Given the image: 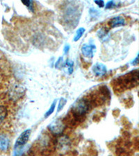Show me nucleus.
I'll list each match as a JSON object with an SVG mask.
<instances>
[{
    "mask_svg": "<svg viewBox=\"0 0 139 156\" xmlns=\"http://www.w3.org/2000/svg\"><path fill=\"white\" fill-rule=\"evenodd\" d=\"M93 104L90 97L82 98L75 103L72 105L70 114L72 119L73 118L75 122L81 120L86 116L88 112L91 110L93 107Z\"/></svg>",
    "mask_w": 139,
    "mask_h": 156,
    "instance_id": "nucleus-1",
    "label": "nucleus"
},
{
    "mask_svg": "<svg viewBox=\"0 0 139 156\" xmlns=\"http://www.w3.org/2000/svg\"><path fill=\"white\" fill-rule=\"evenodd\" d=\"M31 133V130L30 129H27L24 130L23 133H22L21 135H20L16 140V144H15V148H23L24 146L27 144L28 140H29Z\"/></svg>",
    "mask_w": 139,
    "mask_h": 156,
    "instance_id": "nucleus-2",
    "label": "nucleus"
},
{
    "mask_svg": "<svg viewBox=\"0 0 139 156\" xmlns=\"http://www.w3.org/2000/svg\"><path fill=\"white\" fill-rule=\"evenodd\" d=\"M64 124L61 120L57 119L53 122L51 124L48 126V128L52 133L55 135L61 134L64 130Z\"/></svg>",
    "mask_w": 139,
    "mask_h": 156,
    "instance_id": "nucleus-3",
    "label": "nucleus"
},
{
    "mask_svg": "<svg viewBox=\"0 0 139 156\" xmlns=\"http://www.w3.org/2000/svg\"><path fill=\"white\" fill-rule=\"evenodd\" d=\"M95 50V45L92 44H83L82 49H81L83 56L86 58H92L94 56V53Z\"/></svg>",
    "mask_w": 139,
    "mask_h": 156,
    "instance_id": "nucleus-4",
    "label": "nucleus"
},
{
    "mask_svg": "<svg viewBox=\"0 0 139 156\" xmlns=\"http://www.w3.org/2000/svg\"><path fill=\"white\" fill-rule=\"evenodd\" d=\"M93 72L96 76L102 77L104 76L107 73V67L102 63L97 62L93 67Z\"/></svg>",
    "mask_w": 139,
    "mask_h": 156,
    "instance_id": "nucleus-5",
    "label": "nucleus"
},
{
    "mask_svg": "<svg viewBox=\"0 0 139 156\" xmlns=\"http://www.w3.org/2000/svg\"><path fill=\"white\" fill-rule=\"evenodd\" d=\"M111 28H115V27L124 26L125 24V20L123 16H117L113 17L108 22Z\"/></svg>",
    "mask_w": 139,
    "mask_h": 156,
    "instance_id": "nucleus-6",
    "label": "nucleus"
},
{
    "mask_svg": "<svg viewBox=\"0 0 139 156\" xmlns=\"http://www.w3.org/2000/svg\"><path fill=\"white\" fill-rule=\"evenodd\" d=\"M10 147V140L5 134H0V151L6 152Z\"/></svg>",
    "mask_w": 139,
    "mask_h": 156,
    "instance_id": "nucleus-7",
    "label": "nucleus"
},
{
    "mask_svg": "<svg viewBox=\"0 0 139 156\" xmlns=\"http://www.w3.org/2000/svg\"><path fill=\"white\" fill-rule=\"evenodd\" d=\"M8 115V110L4 105H0V125L4 122Z\"/></svg>",
    "mask_w": 139,
    "mask_h": 156,
    "instance_id": "nucleus-8",
    "label": "nucleus"
},
{
    "mask_svg": "<svg viewBox=\"0 0 139 156\" xmlns=\"http://www.w3.org/2000/svg\"><path fill=\"white\" fill-rule=\"evenodd\" d=\"M107 29V28H102L98 31L97 36L100 39L102 40H105V39H107L108 34V30Z\"/></svg>",
    "mask_w": 139,
    "mask_h": 156,
    "instance_id": "nucleus-9",
    "label": "nucleus"
},
{
    "mask_svg": "<svg viewBox=\"0 0 139 156\" xmlns=\"http://www.w3.org/2000/svg\"><path fill=\"white\" fill-rule=\"evenodd\" d=\"M85 29L83 28V27H81V28L78 29V30L76 32V34H75V36L74 37V41L75 42H77L79 40L81 37L83 36V34L85 33Z\"/></svg>",
    "mask_w": 139,
    "mask_h": 156,
    "instance_id": "nucleus-10",
    "label": "nucleus"
},
{
    "mask_svg": "<svg viewBox=\"0 0 139 156\" xmlns=\"http://www.w3.org/2000/svg\"><path fill=\"white\" fill-rule=\"evenodd\" d=\"M56 105H57V101H54V102L52 103V104L51 105V106H50L49 109L47 110V111L46 112V113H45V118H47L48 117H49L50 115H51L53 112H54V110H55V108H56Z\"/></svg>",
    "mask_w": 139,
    "mask_h": 156,
    "instance_id": "nucleus-11",
    "label": "nucleus"
},
{
    "mask_svg": "<svg viewBox=\"0 0 139 156\" xmlns=\"http://www.w3.org/2000/svg\"><path fill=\"white\" fill-rule=\"evenodd\" d=\"M65 65H66V66L68 67V73H69L70 74H71L73 72V69H73V67H74V62L70 60H67L66 61H65Z\"/></svg>",
    "mask_w": 139,
    "mask_h": 156,
    "instance_id": "nucleus-12",
    "label": "nucleus"
},
{
    "mask_svg": "<svg viewBox=\"0 0 139 156\" xmlns=\"http://www.w3.org/2000/svg\"><path fill=\"white\" fill-rule=\"evenodd\" d=\"M65 66V64L64 62V58L60 57L55 63V67L57 69H61L62 67Z\"/></svg>",
    "mask_w": 139,
    "mask_h": 156,
    "instance_id": "nucleus-13",
    "label": "nucleus"
},
{
    "mask_svg": "<svg viewBox=\"0 0 139 156\" xmlns=\"http://www.w3.org/2000/svg\"><path fill=\"white\" fill-rule=\"evenodd\" d=\"M66 104H67V100L64 99V98H61V99H60L59 106H58L57 112H59L60 110H62L63 109H64V108Z\"/></svg>",
    "mask_w": 139,
    "mask_h": 156,
    "instance_id": "nucleus-14",
    "label": "nucleus"
},
{
    "mask_svg": "<svg viewBox=\"0 0 139 156\" xmlns=\"http://www.w3.org/2000/svg\"><path fill=\"white\" fill-rule=\"evenodd\" d=\"M22 3L24 4L25 6H26L27 8H29V10H31V11H32V9H33V3L31 1H22Z\"/></svg>",
    "mask_w": 139,
    "mask_h": 156,
    "instance_id": "nucleus-15",
    "label": "nucleus"
},
{
    "mask_svg": "<svg viewBox=\"0 0 139 156\" xmlns=\"http://www.w3.org/2000/svg\"><path fill=\"white\" fill-rule=\"evenodd\" d=\"M114 2L113 1H109L108 2L107 4H106V9H111L112 7L114 6Z\"/></svg>",
    "mask_w": 139,
    "mask_h": 156,
    "instance_id": "nucleus-16",
    "label": "nucleus"
},
{
    "mask_svg": "<svg viewBox=\"0 0 139 156\" xmlns=\"http://www.w3.org/2000/svg\"><path fill=\"white\" fill-rule=\"evenodd\" d=\"M95 3L98 6L100 7V8H102V7L104 6V1H99V0H95Z\"/></svg>",
    "mask_w": 139,
    "mask_h": 156,
    "instance_id": "nucleus-17",
    "label": "nucleus"
},
{
    "mask_svg": "<svg viewBox=\"0 0 139 156\" xmlns=\"http://www.w3.org/2000/svg\"><path fill=\"white\" fill-rule=\"evenodd\" d=\"M70 47L69 44L65 45V46L64 47V54H68V51H69V50H70Z\"/></svg>",
    "mask_w": 139,
    "mask_h": 156,
    "instance_id": "nucleus-18",
    "label": "nucleus"
},
{
    "mask_svg": "<svg viewBox=\"0 0 139 156\" xmlns=\"http://www.w3.org/2000/svg\"><path fill=\"white\" fill-rule=\"evenodd\" d=\"M138 63V57H136V59L134 60L133 62L131 64H132L133 65H137Z\"/></svg>",
    "mask_w": 139,
    "mask_h": 156,
    "instance_id": "nucleus-19",
    "label": "nucleus"
}]
</instances>
